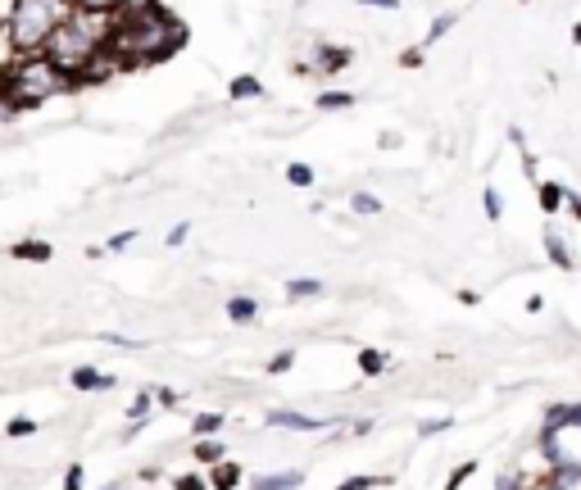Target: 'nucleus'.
Listing matches in <instances>:
<instances>
[{"label": "nucleus", "instance_id": "10", "mask_svg": "<svg viewBox=\"0 0 581 490\" xmlns=\"http://www.w3.org/2000/svg\"><path fill=\"white\" fill-rule=\"evenodd\" d=\"M359 368H364V377H377L386 368V354L382 350H359Z\"/></svg>", "mask_w": 581, "mask_h": 490}, {"label": "nucleus", "instance_id": "31", "mask_svg": "<svg viewBox=\"0 0 581 490\" xmlns=\"http://www.w3.org/2000/svg\"><path fill=\"white\" fill-rule=\"evenodd\" d=\"M486 214L500 218V196H495V191H486Z\"/></svg>", "mask_w": 581, "mask_h": 490}, {"label": "nucleus", "instance_id": "32", "mask_svg": "<svg viewBox=\"0 0 581 490\" xmlns=\"http://www.w3.org/2000/svg\"><path fill=\"white\" fill-rule=\"evenodd\" d=\"M364 5H382V10H395V0H364Z\"/></svg>", "mask_w": 581, "mask_h": 490}, {"label": "nucleus", "instance_id": "5", "mask_svg": "<svg viewBox=\"0 0 581 490\" xmlns=\"http://www.w3.org/2000/svg\"><path fill=\"white\" fill-rule=\"evenodd\" d=\"M73 386H78V391H114V377L96 373V368H78V373H73Z\"/></svg>", "mask_w": 581, "mask_h": 490}, {"label": "nucleus", "instance_id": "3", "mask_svg": "<svg viewBox=\"0 0 581 490\" xmlns=\"http://www.w3.org/2000/svg\"><path fill=\"white\" fill-rule=\"evenodd\" d=\"M541 454L550 468H581V413L577 404H554L545 413Z\"/></svg>", "mask_w": 581, "mask_h": 490}, {"label": "nucleus", "instance_id": "6", "mask_svg": "<svg viewBox=\"0 0 581 490\" xmlns=\"http://www.w3.org/2000/svg\"><path fill=\"white\" fill-rule=\"evenodd\" d=\"M268 422H273V427H300V432H318V427H323V418H305V413H268Z\"/></svg>", "mask_w": 581, "mask_h": 490}, {"label": "nucleus", "instance_id": "17", "mask_svg": "<svg viewBox=\"0 0 581 490\" xmlns=\"http://www.w3.org/2000/svg\"><path fill=\"white\" fill-rule=\"evenodd\" d=\"M196 459L200 463H218V459H223V445H218V441H200L196 445Z\"/></svg>", "mask_w": 581, "mask_h": 490}, {"label": "nucleus", "instance_id": "16", "mask_svg": "<svg viewBox=\"0 0 581 490\" xmlns=\"http://www.w3.org/2000/svg\"><path fill=\"white\" fill-rule=\"evenodd\" d=\"M318 291H323V282H309V277H305V282L286 286V295H291V300H305V295H318Z\"/></svg>", "mask_w": 581, "mask_h": 490}, {"label": "nucleus", "instance_id": "4", "mask_svg": "<svg viewBox=\"0 0 581 490\" xmlns=\"http://www.w3.org/2000/svg\"><path fill=\"white\" fill-rule=\"evenodd\" d=\"M64 82H69V78H64V73L55 69L46 55H23V64L10 73L5 91H10V105L28 109V105H41L46 96H55Z\"/></svg>", "mask_w": 581, "mask_h": 490}, {"label": "nucleus", "instance_id": "14", "mask_svg": "<svg viewBox=\"0 0 581 490\" xmlns=\"http://www.w3.org/2000/svg\"><path fill=\"white\" fill-rule=\"evenodd\" d=\"M14 255H19V259H50V245H41V241H23V245H14Z\"/></svg>", "mask_w": 581, "mask_h": 490}, {"label": "nucleus", "instance_id": "9", "mask_svg": "<svg viewBox=\"0 0 581 490\" xmlns=\"http://www.w3.org/2000/svg\"><path fill=\"white\" fill-rule=\"evenodd\" d=\"M255 314H259V304H255V300H246V295L227 300V318H232V323H250Z\"/></svg>", "mask_w": 581, "mask_h": 490}, {"label": "nucleus", "instance_id": "28", "mask_svg": "<svg viewBox=\"0 0 581 490\" xmlns=\"http://www.w3.org/2000/svg\"><path fill=\"white\" fill-rule=\"evenodd\" d=\"M64 490H82V463H73V468L64 472Z\"/></svg>", "mask_w": 581, "mask_h": 490}, {"label": "nucleus", "instance_id": "18", "mask_svg": "<svg viewBox=\"0 0 581 490\" xmlns=\"http://www.w3.org/2000/svg\"><path fill=\"white\" fill-rule=\"evenodd\" d=\"M473 472H477V463H459V468H454V472H450V481H445V490H459V486H463V481L473 477Z\"/></svg>", "mask_w": 581, "mask_h": 490}, {"label": "nucleus", "instance_id": "19", "mask_svg": "<svg viewBox=\"0 0 581 490\" xmlns=\"http://www.w3.org/2000/svg\"><path fill=\"white\" fill-rule=\"evenodd\" d=\"M563 205V187H541V209L550 214V209Z\"/></svg>", "mask_w": 581, "mask_h": 490}, {"label": "nucleus", "instance_id": "12", "mask_svg": "<svg viewBox=\"0 0 581 490\" xmlns=\"http://www.w3.org/2000/svg\"><path fill=\"white\" fill-rule=\"evenodd\" d=\"M10 0H0V64H5V55H10Z\"/></svg>", "mask_w": 581, "mask_h": 490}, {"label": "nucleus", "instance_id": "11", "mask_svg": "<svg viewBox=\"0 0 581 490\" xmlns=\"http://www.w3.org/2000/svg\"><path fill=\"white\" fill-rule=\"evenodd\" d=\"M69 5H78V10H96V14H109V10H119V5H132V0H69Z\"/></svg>", "mask_w": 581, "mask_h": 490}, {"label": "nucleus", "instance_id": "13", "mask_svg": "<svg viewBox=\"0 0 581 490\" xmlns=\"http://www.w3.org/2000/svg\"><path fill=\"white\" fill-rule=\"evenodd\" d=\"M373 486H391V477H350V481H341L336 490H373Z\"/></svg>", "mask_w": 581, "mask_h": 490}, {"label": "nucleus", "instance_id": "20", "mask_svg": "<svg viewBox=\"0 0 581 490\" xmlns=\"http://www.w3.org/2000/svg\"><path fill=\"white\" fill-rule=\"evenodd\" d=\"M232 96H237V100L259 96V82H255V78H237V82H232Z\"/></svg>", "mask_w": 581, "mask_h": 490}, {"label": "nucleus", "instance_id": "26", "mask_svg": "<svg viewBox=\"0 0 581 490\" xmlns=\"http://www.w3.org/2000/svg\"><path fill=\"white\" fill-rule=\"evenodd\" d=\"M32 432H37V422H32V418H14L10 422V436H32Z\"/></svg>", "mask_w": 581, "mask_h": 490}, {"label": "nucleus", "instance_id": "15", "mask_svg": "<svg viewBox=\"0 0 581 490\" xmlns=\"http://www.w3.org/2000/svg\"><path fill=\"white\" fill-rule=\"evenodd\" d=\"M223 427V413H200L196 418V436H214Z\"/></svg>", "mask_w": 581, "mask_h": 490}, {"label": "nucleus", "instance_id": "30", "mask_svg": "<svg viewBox=\"0 0 581 490\" xmlns=\"http://www.w3.org/2000/svg\"><path fill=\"white\" fill-rule=\"evenodd\" d=\"M355 209H359V214H377V200L373 196H355Z\"/></svg>", "mask_w": 581, "mask_h": 490}, {"label": "nucleus", "instance_id": "25", "mask_svg": "<svg viewBox=\"0 0 581 490\" xmlns=\"http://www.w3.org/2000/svg\"><path fill=\"white\" fill-rule=\"evenodd\" d=\"M291 359H296V354H291V350L273 354V359H268V373H286V368H291Z\"/></svg>", "mask_w": 581, "mask_h": 490}, {"label": "nucleus", "instance_id": "1", "mask_svg": "<svg viewBox=\"0 0 581 490\" xmlns=\"http://www.w3.org/2000/svg\"><path fill=\"white\" fill-rule=\"evenodd\" d=\"M178 46V23L155 5H119V14L109 19L105 50L119 55V64H146Z\"/></svg>", "mask_w": 581, "mask_h": 490}, {"label": "nucleus", "instance_id": "8", "mask_svg": "<svg viewBox=\"0 0 581 490\" xmlns=\"http://www.w3.org/2000/svg\"><path fill=\"white\" fill-rule=\"evenodd\" d=\"M300 472H277V477H259L255 490H300Z\"/></svg>", "mask_w": 581, "mask_h": 490}, {"label": "nucleus", "instance_id": "21", "mask_svg": "<svg viewBox=\"0 0 581 490\" xmlns=\"http://www.w3.org/2000/svg\"><path fill=\"white\" fill-rule=\"evenodd\" d=\"M286 177H291L296 187H309V182H314V168H309V164H291V173H286Z\"/></svg>", "mask_w": 581, "mask_h": 490}, {"label": "nucleus", "instance_id": "7", "mask_svg": "<svg viewBox=\"0 0 581 490\" xmlns=\"http://www.w3.org/2000/svg\"><path fill=\"white\" fill-rule=\"evenodd\" d=\"M237 481H241L237 463H227V459L214 463V477H209V486H214V490H237Z\"/></svg>", "mask_w": 581, "mask_h": 490}, {"label": "nucleus", "instance_id": "22", "mask_svg": "<svg viewBox=\"0 0 581 490\" xmlns=\"http://www.w3.org/2000/svg\"><path fill=\"white\" fill-rule=\"evenodd\" d=\"M318 105H323V109H345V105H350V96H341V91H323Z\"/></svg>", "mask_w": 581, "mask_h": 490}, {"label": "nucleus", "instance_id": "29", "mask_svg": "<svg viewBox=\"0 0 581 490\" xmlns=\"http://www.w3.org/2000/svg\"><path fill=\"white\" fill-rule=\"evenodd\" d=\"M173 486H178V490H205V486H200V477H191V472H182Z\"/></svg>", "mask_w": 581, "mask_h": 490}, {"label": "nucleus", "instance_id": "24", "mask_svg": "<svg viewBox=\"0 0 581 490\" xmlns=\"http://www.w3.org/2000/svg\"><path fill=\"white\" fill-rule=\"evenodd\" d=\"M445 427H450V418H427V422H418V436H436Z\"/></svg>", "mask_w": 581, "mask_h": 490}, {"label": "nucleus", "instance_id": "2", "mask_svg": "<svg viewBox=\"0 0 581 490\" xmlns=\"http://www.w3.org/2000/svg\"><path fill=\"white\" fill-rule=\"evenodd\" d=\"M69 19V0H10V50L41 55L46 37Z\"/></svg>", "mask_w": 581, "mask_h": 490}, {"label": "nucleus", "instance_id": "27", "mask_svg": "<svg viewBox=\"0 0 581 490\" xmlns=\"http://www.w3.org/2000/svg\"><path fill=\"white\" fill-rule=\"evenodd\" d=\"M545 245H550V255H554V264H559V268H572L568 250H563V245H559V241H554V236H550V241H545Z\"/></svg>", "mask_w": 581, "mask_h": 490}, {"label": "nucleus", "instance_id": "23", "mask_svg": "<svg viewBox=\"0 0 581 490\" xmlns=\"http://www.w3.org/2000/svg\"><path fill=\"white\" fill-rule=\"evenodd\" d=\"M150 404H155V395H150V391H141L137 400H132V409H128V413H132V418H146V413H150Z\"/></svg>", "mask_w": 581, "mask_h": 490}]
</instances>
